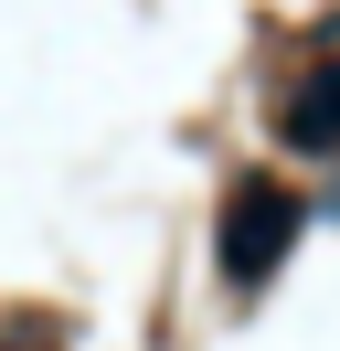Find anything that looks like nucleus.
<instances>
[{
	"instance_id": "nucleus-1",
	"label": "nucleus",
	"mask_w": 340,
	"mask_h": 351,
	"mask_svg": "<svg viewBox=\"0 0 340 351\" xmlns=\"http://www.w3.org/2000/svg\"><path fill=\"white\" fill-rule=\"evenodd\" d=\"M298 234H308V202H298L287 181H234L223 223H212V266H223L234 287H266L276 266L298 256Z\"/></svg>"
},
{
	"instance_id": "nucleus-2",
	"label": "nucleus",
	"mask_w": 340,
	"mask_h": 351,
	"mask_svg": "<svg viewBox=\"0 0 340 351\" xmlns=\"http://www.w3.org/2000/svg\"><path fill=\"white\" fill-rule=\"evenodd\" d=\"M287 138L298 149H340V75H319V86L287 107Z\"/></svg>"
}]
</instances>
